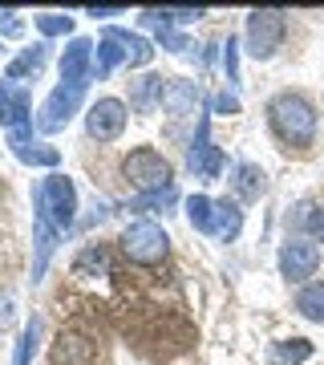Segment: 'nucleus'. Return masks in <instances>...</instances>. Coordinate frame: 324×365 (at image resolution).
<instances>
[{
    "mask_svg": "<svg viewBox=\"0 0 324 365\" xmlns=\"http://www.w3.org/2000/svg\"><path fill=\"white\" fill-rule=\"evenodd\" d=\"M21 33H25V25H21V16L4 9V13H0V37H21Z\"/></svg>",
    "mask_w": 324,
    "mask_h": 365,
    "instance_id": "nucleus-29",
    "label": "nucleus"
},
{
    "mask_svg": "<svg viewBox=\"0 0 324 365\" xmlns=\"http://www.w3.org/2000/svg\"><path fill=\"white\" fill-rule=\"evenodd\" d=\"M122 9H90V16H117Z\"/></svg>",
    "mask_w": 324,
    "mask_h": 365,
    "instance_id": "nucleus-34",
    "label": "nucleus"
},
{
    "mask_svg": "<svg viewBox=\"0 0 324 365\" xmlns=\"http://www.w3.org/2000/svg\"><path fill=\"white\" fill-rule=\"evenodd\" d=\"M90 78H93V41L73 37L69 49L61 53V81H69V86H90Z\"/></svg>",
    "mask_w": 324,
    "mask_h": 365,
    "instance_id": "nucleus-10",
    "label": "nucleus"
},
{
    "mask_svg": "<svg viewBox=\"0 0 324 365\" xmlns=\"http://www.w3.org/2000/svg\"><path fill=\"white\" fill-rule=\"evenodd\" d=\"M211 211H215V199H207V195H191L187 199V220H191L194 232L211 235Z\"/></svg>",
    "mask_w": 324,
    "mask_h": 365,
    "instance_id": "nucleus-21",
    "label": "nucleus"
},
{
    "mask_svg": "<svg viewBox=\"0 0 324 365\" xmlns=\"http://www.w3.org/2000/svg\"><path fill=\"white\" fill-rule=\"evenodd\" d=\"M122 61H126V49H122V45H117V37L105 29L102 41H98V57H93V78H110Z\"/></svg>",
    "mask_w": 324,
    "mask_h": 365,
    "instance_id": "nucleus-16",
    "label": "nucleus"
},
{
    "mask_svg": "<svg viewBox=\"0 0 324 365\" xmlns=\"http://www.w3.org/2000/svg\"><path fill=\"white\" fill-rule=\"evenodd\" d=\"M304 227H308L316 240H324V207H312L308 215H304Z\"/></svg>",
    "mask_w": 324,
    "mask_h": 365,
    "instance_id": "nucleus-32",
    "label": "nucleus"
},
{
    "mask_svg": "<svg viewBox=\"0 0 324 365\" xmlns=\"http://www.w3.org/2000/svg\"><path fill=\"white\" fill-rule=\"evenodd\" d=\"M81 93H85V86H69V81H61L57 90L45 98V106H41V114H37V130L53 134V130H65L69 126V118L78 114V106H81Z\"/></svg>",
    "mask_w": 324,
    "mask_h": 365,
    "instance_id": "nucleus-6",
    "label": "nucleus"
},
{
    "mask_svg": "<svg viewBox=\"0 0 324 365\" xmlns=\"http://www.w3.org/2000/svg\"><path fill=\"white\" fill-rule=\"evenodd\" d=\"M122 252H126L134 264H158V260H167L170 240H167V232H162L158 223L134 220L126 232H122Z\"/></svg>",
    "mask_w": 324,
    "mask_h": 365,
    "instance_id": "nucleus-4",
    "label": "nucleus"
},
{
    "mask_svg": "<svg viewBox=\"0 0 324 365\" xmlns=\"http://www.w3.org/2000/svg\"><path fill=\"white\" fill-rule=\"evenodd\" d=\"M9 146H13V155L21 158V163H33V167H57V163H61V155H57L53 146H37L28 138V126L9 134Z\"/></svg>",
    "mask_w": 324,
    "mask_h": 365,
    "instance_id": "nucleus-12",
    "label": "nucleus"
},
{
    "mask_svg": "<svg viewBox=\"0 0 324 365\" xmlns=\"http://www.w3.org/2000/svg\"><path fill=\"white\" fill-rule=\"evenodd\" d=\"M239 232H244V211L235 207V203H227V199H219L215 211H211V235L227 244V240H235Z\"/></svg>",
    "mask_w": 324,
    "mask_h": 365,
    "instance_id": "nucleus-14",
    "label": "nucleus"
},
{
    "mask_svg": "<svg viewBox=\"0 0 324 365\" xmlns=\"http://www.w3.org/2000/svg\"><path fill=\"white\" fill-rule=\"evenodd\" d=\"M110 33H114L117 45L126 49V61H130V66H146V61L155 57V45H150L146 37H138V33H126V29H110Z\"/></svg>",
    "mask_w": 324,
    "mask_h": 365,
    "instance_id": "nucleus-17",
    "label": "nucleus"
},
{
    "mask_svg": "<svg viewBox=\"0 0 324 365\" xmlns=\"http://www.w3.org/2000/svg\"><path fill=\"white\" fill-rule=\"evenodd\" d=\"M187 167H191L199 179H219V170H223V150L211 143V122H207V118H199V130H194L191 155H187Z\"/></svg>",
    "mask_w": 324,
    "mask_h": 365,
    "instance_id": "nucleus-8",
    "label": "nucleus"
},
{
    "mask_svg": "<svg viewBox=\"0 0 324 365\" xmlns=\"http://www.w3.org/2000/svg\"><path fill=\"white\" fill-rule=\"evenodd\" d=\"M312 357V345L304 337H292V341H280L272 349V361L276 365H300V361H308Z\"/></svg>",
    "mask_w": 324,
    "mask_h": 365,
    "instance_id": "nucleus-19",
    "label": "nucleus"
},
{
    "mask_svg": "<svg viewBox=\"0 0 324 365\" xmlns=\"http://www.w3.org/2000/svg\"><path fill=\"white\" fill-rule=\"evenodd\" d=\"M316 268H320V248L312 240H288L280 248V272L288 280H308L316 276Z\"/></svg>",
    "mask_w": 324,
    "mask_h": 365,
    "instance_id": "nucleus-9",
    "label": "nucleus"
},
{
    "mask_svg": "<svg viewBox=\"0 0 324 365\" xmlns=\"http://www.w3.org/2000/svg\"><path fill=\"white\" fill-rule=\"evenodd\" d=\"M235 191L244 199H256L259 191H263V170L251 167V163H244V167L235 170Z\"/></svg>",
    "mask_w": 324,
    "mask_h": 365,
    "instance_id": "nucleus-24",
    "label": "nucleus"
},
{
    "mask_svg": "<svg viewBox=\"0 0 324 365\" xmlns=\"http://www.w3.org/2000/svg\"><path fill=\"white\" fill-rule=\"evenodd\" d=\"M170 203H174V187H170V191H155V195L138 199V207H170Z\"/></svg>",
    "mask_w": 324,
    "mask_h": 365,
    "instance_id": "nucleus-31",
    "label": "nucleus"
},
{
    "mask_svg": "<svg viewBox=\"0 0 324 365\" xmlns=\"http://www.w3.org/2000/svg\"><path fill=\"white\" fill-rule=\"evenodd\" d=\"M37 337H41V317H28L25 333H21V341H16L13 365H28V361H33V353H37Z\"/></svg>",
    "mask_w": 324,
    "mask_h": 365,
    "instance_id": "nucleus-23",
    "label": "nucleus"
},
{
    "mask_svg": "<svg viewBox=\"0 0 324 365\" xmlns=\"http://www.w3.org/2000/svg\"><path fill=\"white\" fill-rule=\"evenodd\" d=\"M33 244H37V260H33V284L45 276V264L53 256V244H57V227L49 223V215L33 211Z\"/></svg>",
    "mask_w": 324,
    "mask_h": 365,
    "instance_id": "nucleus-13",
    "label": "nucleus"
},
{
    "mask_svg": "<svg viewBox=\"0 0 324 365\" xmlns=\"http://www.w3.org/2000/svg\"><path fill=\"white\" fill-rule=\"evenodd\" d=\"M37 29L45 33V37H61V33H69V29H73V16L45 13V16H37Z\"/></svg>",
    "mask_w": 324,
    "mask_h": 365,
    "instance_id": "nucleus-26",
    "label": "nucleus"
},
{
    "mask_svg": "<svg viewBox=\"0 0 324 365\" xmlns=\"http://www.w3.org/2000/svg\"><path fill=\"white\" fill-rule=\"evenodd\" d=\"M162 13H167L170 25H191V21L203 16V9H162Z\"/></svg>",
    "mask_w": 324,
    "mask_h": 365,
    "instance_id": "nucleus-30",
    "label": "nucleus"
},
{
    "mask_svg": "<svg viewBox=\"0 0 324 365\" xmlns=\"http://www.w3.org/2000/svg\"><path fill=\"white\" fill-rule=\"evenodd\" d=\"M239 45H235V37H227V45H223V69H227V81H239Z\"/></svg>",
    "mask_w": 324,
    "mask_h": 365,
    "instance_id": "nucleus-28",
    "label": "nucleus"
},
{
    "mask_svg": "<svg viewBox=\"0 0 324 365\" xmlns=\"http://www.w3.org/2000/svg\"><path fill=\"white\" fill-rule=\"evenodd\" d=\"M296 309L300 317H308L316 325H324V284H304L296 292Z\"/></svg>",
    "mask_w": 324,
    "mask_h": 365,
    "instance_id": "nucleus-18",
    "label": "nucleus"
},
{
    "mask_svg": "<svg viewBox=\"0 0 324 365\" xmlns=\"http://www.w3.org/2000/svg\"><path fill=\"white\" fill-rule=\"evenodd\" d=\"M288 33V21L280 9H256L247 13V53L251 57H272Z\"/></svg>",
    "mask_w": 324,
    "mask_h": 365,
    "instance_id": "nucleus-5",
    "label": "nucleus"
},
{
    "mask_svg": "<svg viewBox=\"0 0 324 365\" xmlns=\"http://www.w3.org/2000/svg\"><path fill=\"white\" fill-rule=\"evenodd\" d=\"M194 102H199V86H194V81L174 78V81L162 86V106H167L170 114H191Z\"/></svg>",
    "mask_w": 324,
    "mask_h": 365,
    "instance_id": "nucleus-15",
    "label": "nucleus"
},
{
    "mask_svg": "<svg viewBox=\"0 0 324 365\" xmlns=\"http://www.w3.org/2000/svg\"><path fill=\"white\" fill-rule=\"evenodd\" d=\"M268 118H272V130L280 134V143L288 146H308L316 138V114L300 93H276Z\"/></svg>",
    "mask_w": 324,
    "mask_h": 365,
    "instance_id": "nucleus-1",
    "label": "nucleus"
},
{
    "mask_svg": "<svg viewBox=\"0 0 324 365\" xmlns=\"http://www.w3.org/2000/svg\"><path fill=\"white\" fill-rule=\"evenodd\" d=\"M33 207H37L41 215H49V223L57 227V232H69L73 220H78V187H73V179L49 175V179L37 187Z\"/></svg>",
    "mask_w": 324,
    "mask_h": 365,
    "instance_id": "nucleus-2",
    "label": "nucleus"
},
{
    "mask_svg": "<svg viewBox=\"0 0 324 365\" xmlns=\"http://www.w3.org/2000/svg\"><path fill=\"white\" fill-rule=\"evenodd\" d=\"M73 272L85 276V272H105V252L102 248H85L78 256V264H73Z\"/></svg>",
    "mask_w": 324,
    "mask_h": 365,
    "instance_id": "nucleus-27",
    "label": "nucleus"
},
{
    "mask_svg": "<svg viewBox=\"0 0 324 365\" xmlns=\"http://www.w3.org/2000/svg\"><path fill=\"white\" fill-rule=\"evenodd\" d=\"M45 49H49V45H33V49H25L21 53V57H16L13 66H9V78H28V73H37L41 66H45Z\"/></svg>",
    "mask_w": 324,
    "mask_h": 365,
    "instance_id": "nucleus-22",
    "label": "nucleus"
},
{
    "mask_svg": "<svg viewBox=\"0 0 324 365\" xmlns=\"http://www.w3.org/2000/svg\"><path fill=\"white\" fill-rule=\"evenodd\" d=\"M122 170H126V179L134 182L142 195H155V191H170V187H174V167H170L158 150H150V146L130 150Z\"/></svg>",
    "mask_w": 324,
    "mask_h": 365,
    "instance_id": "nucleus-3",
    "label": "nucleus"
},
{
    "mask_svg": "<svg viewBox=\"0 0 324 365\" xmlns=\"http://www.w3.org/2000/svg\"><path fill=\"white\" fill-rule=\"evenodd\" d=\"M85 130H90V138H98V143L117 138V134L126 130V106L117 102V98H98V102L90 106V114H85Z\"/></svg>",
    "mask_w": 324,
    "mask_h": 365,
    "instance_id": "nucleus-7",
    "label": "nucleus"
},
{
    "mask_svg": "<svg viewBox=\"0 0 324 365\" xmlns=\"http://www.w3.org/2000/svg\"><path fill=\"white\" fill-rule=\"evenodd\" d=\"M162 86H167V81L162 78H155V73H150V78H142V81H134V110H155V102H162Z\"/></svg>",
    "mask_w": 324,
    "mask_h": 365,
    "instance_id": "nucleus-20",
    "label": "nucleus"
},
{
    "mask_svg": "<svg viewBox=\"0 0 324 365\" xmlns=\"http://www.w3.org/2000/svg\"><path fill=\"white\" fill-rule=\"evenodd\" d=\"M78 341L81 337H65L61 333V341H57V365H85L90 353H78Z\"/></svg>",
    "mask_w": 324,
    "mask_h": 365,
    "instance_id": "nucleus-25",
    "label": "nucleus"
},
{
    "mask_svg": "<svg viewBox=\"0 0 324 365\" xmlns=\"http://www.w3.org/2000/svg\"><path fill=\"white\" fill-rule=\"evenodd\" d=\"M28 122H33L28 93L13 81H0V126H9V134H13V130H25Z\"/></svg>",
    "mask_w": 324,
    "mask_h": 365,
    "instance_id": "nucleus-11",
    "label": "nucleus"
},
{
    "mask_svg": "<svg viewBox=\"0 0 324 365\" xmlns=\"http://www.w3.org/2000/svg\"><path fill=\"white\" fill-rule=\"evenodd\" d=\"M235 110H239L235 93H219V98H215V114H235Z\"/></svg>",
    "mask_w": 324,
    "mask_h": 365,
    "instance_id": "nucleus-33",
    "label": "nucleus"
}]
</instances>
